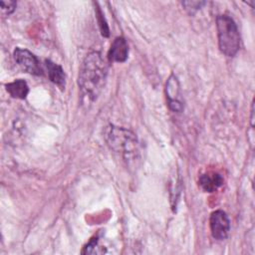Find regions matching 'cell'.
Listing matches in <instances>:
<instances>
[{
	"instance_id": "9c48e42d",
	"label": "cell",
	"mask_w": 255,
	"mask_h": 255,
	"mask_svg": "<svg viewBox=\"0 0 255 255\" xmlns=\"http://www.w3.org/2000/svg\"><path fill=\"white\" fill-rule=\"evenodd\" d=\"M199 185L206 192H213L223 184V178L219 173L209 172L204 173L199 177Z\"/></svg>"
},
{
	"instance_id": "3957f363",
	"label": "cell",
	"mask_w": 255,
	"mask_h": 255,
	"mask_svg": "<svg viewBox=\"0 0 255 255\" xmlns=\"http://www.w3.org/2000/svg\"><path fill=\"white\" fill-rule=\"evenodd\" d=\"M216 29L220 51L227 57H234L239 51L241 43L236 23L228 15H218L216 17Z\"/></svg>"
},
{
	"instance_id": "4fadbf2b",
	"label": "cell",
	"mask_w": 255,
	"mask_h": 255,
	"mask_svg": "<svg viewBox=\"0 0 255 255\" xmlns=\"http://www.w3.org/2000/svg\"><path fill=\"white\" fill-rule=\"evenodd\" d=\"M97 17H98L99 25H100V28H101V31H102V35L105 36V37H108L109 36V27L107 25V22H106L104 16H103L102 11L99 8L97 9Z\"/></svg>"
},
{
	"instance_id": "7c38bea8",
	"label": "cell",
	"mask_w": 255,
	"mask_h": 255,
	"mask_svg": "<svg viewBox=\"0 0 255 255\" xmlns=\"http://www.w3.org/2000/svg\"><path fill=\"white\" fill-rule=\"evenodd\" d=\"M17 3L15 1H0V7H1V13L3 15H10L12 14L16 9Z\"/></svg>"
},
{
	"instance_id": "7a4b0ae2",
	"label": "cell",
	"mask_w": 255,
	"mask_h": 255,
	"mask_svg": "<svg viewBox=\"0 0 255 255\" xmlns=\"http://www.w3.org/2000/svg\"><path fill=\"white\" fill-rule=\"evenodd\" d=\"M110 147L120 153L125 160H134L138 155V142L133 132L124 128L112 126L107 132Z\"/></svg>"
},
{
	"instance_id": "30bf717a",
	"label": "cell",
	"mask_w": 255,
	"mask_h": 255,
	"mask_svg": "<svg viewBox=\"0 0 255 255\" xmlns=\"http://www.w3.org/2000/svg\"><path fill=\"white\" fill-rule=\"evenodd\" d=\"M7 93L15 99H20L24 100L29 94V87L26 83V81L22 79L15 80L11 83H8L5 85Z\"/></svg>"
},
{
	"instance_id": "8992f818",
	"label": "cell",
	"mask_w": 255,
	"mask_h": 255,
	"mask_svg": "<svg viewBox=\"0 0 255 255\" xmlns=\"http://www.w3.org/2000/svg\"><path fill=\"white\" fill-rule=\"evenodd\" d=\"M167 104L171 111L173 112H181L183 110V105L180 100V92H179V83L177 78L174 75H171L166 83L165 87Z\"/></svg>"
},
{
	"instance_id": "5b68a950",
	"label": "cell",
	"mask_w": 255,
	"mask_h": 255,
	"mask_svg": "<svg viewBox=\"0 0 255 255\" xmlns=\"http://www.w3.org/2000/svg\"><path fill=\"white\" fill-rule=\"evenodd\" d=\"M211 235L214 239L224 240L230 231V220L223 210H215L209 218Z\"/></svg>"
},
{
	"instance_id": "52a82bcc",
	"label": "cell",
	"mask_w": 255,
	"mask_h": 255,
	"mask_svg": "<svg viewBox=\"0 0 255 255\" xmlns=\"http://www.w3.org/2000/svg\"><path fill=\"white\" fill-rule=\"evenodd\" d=\"M128 46L125 38L117 37L109 50L108 58L110 62L123 63L128 59Z\"/></svg>"
},
{
	"instance_id": "5bb4252c",
	"label": "cell",
	"mask_w": 255,
	"mask_h": 255,
	"mask_svg": "<svg viewBox=\"0 0 255 255\" xmlns=\"http://www.w3.org/2000/svg\"><path fill=\"white\" fill-rule=\"evenodd\" d=\"M205 2H201V1H186V2H182V5L185 7L186 10H188L190 13L195 12L196 10L200 9L202 5H204Z\"/></svg>"
},
{
	"instance_id": "6da1fadb",
	"label": "cell",
	"mask_w": 255,
	"mask_h": 255,
	"mask_svg": "<svg viewBox=\"0 0 255 255\" xmlns=\"http://www.w3.org/2000/svg\"><path fill=\"white\" fill-rule=\"evenodd\" d=\"M108 75V66L99 52L88 54L80 68L78 85L82 95L95 101L103 90Z\"/></svg>"
},
{
	"instance_id": "8fae6325",
	"label": "cell",
	"mask_w": 255,
	"mask_h": 255,
	"mask_svg": "<svg viewBox=\"0 0 255 255\" xmlns=\"http://www.w3.org/2000/svg\"><path fill=\"white\" fill-rule=\"evenodd\" d=\"M106 252H107L106 248L100 245L98 237L91 238L88 244L84 247L82 251L83 254H103Z\"/></svg>"
},
{
	"instance_id": "277c9868",
	"label": "cell",
	"mask_w": 255,
	"mask_h": 255,
	"mask_svg": "<svg viewBox=\"0 0 255 255\" xmlns=\"http://www.w3.org/2000/svg\"><path fill=\"white\" fill-rule=\"evenodd\" d=\"M14 60L16 63L27 73L35 76H43V69L40 65L38 58L23 48H16L13 52Z\"/></svg>"
},
{
	"instance_id": "ba28073f",
	"label": "cell",
	"mask_w": 255,
	"mask_h": 255,
	"mask_svg": "<svg viewBox=\"0 0 255 255\" xmlns=\"http://www.w3.org/2000/svg\"><path fill=\"white\" fill-rule=\"evenodd\" d=\"M45 65L48 71V75H49V79L50 81L55 84L57 87H59L61 90L65 89V85H66V75L65 72L63 70V68L51 61V60H45Z\"/></svg>"
}]
</instances>
